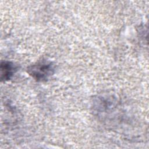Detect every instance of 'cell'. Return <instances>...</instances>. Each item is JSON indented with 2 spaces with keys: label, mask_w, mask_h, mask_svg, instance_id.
<instances>
[{
  "label": "cell",
  "mask_w": 149,
  "mask_h": 149,
  "mask_svg": "<svg viewBox=\"0 0 149 149\" xmlns=\"http://www.w3.org/2000/svg\"><path fill=\"white\" fill-rule=\"evenodd\" d=\"M28 73L37 81L46 80L53 74L54 69L51 62H41L29 67Z\"/></svg>",
  "instance_id": "obj_1"
},
{
  "label": "cell",
  "mask_w": 149,
  "mask_h": 149,
  "mask_svg": "<svg viewBox=\"0 0 149 149\" xmlns=\"http://www.w3.org/2000/svg\"><path fill=\"white\" fill-rule=\"evenodd\" d=\"M16 66L10 62H2L1 65L2 80H9L16 71Z\"/></svg>",
  "instance_id": "obj_2"
}]
</instances>
